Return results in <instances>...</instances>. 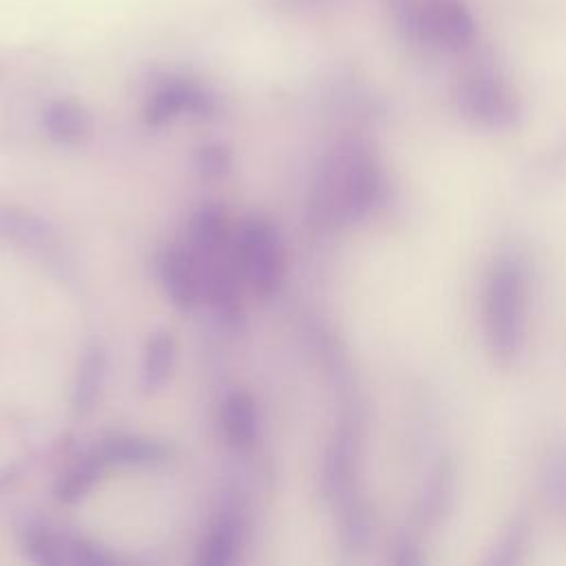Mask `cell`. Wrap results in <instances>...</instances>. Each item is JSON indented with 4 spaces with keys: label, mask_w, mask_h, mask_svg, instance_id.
Listing matches in <instances>:
<instances>
[{
    "label": "cell",
    "mask_w": 566,
    "mask_h": 566,
    "mask_svg": "<svg viewBox=\"0 0 566 566\" xmlns=\"http://www.w3.org/2000/svg\"><path fill=\"white\" fill-rule=\"evenodd\" d=\"M385 177L367 146L343 142L332 148L312 181L307 217L321 230L365 219L382 199Z\"/></svg>",
    "instance_id": "obj_1"
},
{
    "label": "cell",
    "mask_w": 566,
    "mask_h": 566,
    "mask_svg": "<svg viewBox=\"0 0 566 566\" xmlns=\"http://www.w3.org/2000/svg\"><path fill=\"white\" fill-rule=\"evenodd\" d=\"M394 33L424 53H467L478 46V20L464 0H382Z\"/></svg>",
    "instance_id": "obj_2"
},
{
    "label": "cell",
    "mask_w": 566,
    "mask_h": 566,
    "mask_svg": "<svg viewBox=\"0 0 566 566\" xmlns=\"http://www.w3.org/2000/svg\"><path fill=\"white\" fill-rule=\"evenodd\" d=\"M528 279L524 263L502 254L489 274L484 292V332L491 354L511 365L526 345Z\"/></svg>",
    "instance_id": "obj_3"
},
{
    "label": "cell",
    "mask_w": 566,
    "mask_h": 566,
    "mask_svg": "<svg viewBox=\"0 0 566 566\" xmlns=\"http://www.w3.org/2000/svg\"><path fill=\"white\" fill-rule=\"evenodd\" d=\"M453 102L464 119L484 128H511L522 119V102L515 88L486 55L473 60L460 73Z\"/></svg>",
    "instance_id": "obj_4"
},
{
    "label": "cell",
    "mask_w": 566,
    "mask_h": 566,
    "mask_svg": "<svg viewBox=\"0 0 566 566\" xmlns=\"http://www.w3.org/2000/svg\"><path fill=\"white\" fill-rule=\"evenodd\" d=\"M234 263L245 287L268 301L279 294L285 279V245L279 228L263 219H245L232 239Z\"/></svg>",
    "instance_id": "obj_5"
},
{
    "label": "cell",
    "mask_w": 566,
    "mask_h": 566,
    "mask_svg": "<svg viewBox=\"0 0 566 566\" xmlns=\"http://www.w3.org/2000/svg\"><path fill=\"white\" fill-rule=\"evenodd\" d=\"M18 544L27 559L40 566H108L115 564L97 542L55 528L40 520H27L18 526Z\"/></svg>",
    "instance_id": "obj_6"
},
{
    "label": "cell",
    "mask_w": 566,
    "mask_h": 566,
    "mask_svg": "<svg viewBox=\"0 0 566 566\" xmlns=\"http://www.w3.org/2000/svg\"><path fill=\"white\" fill-rule=\"evenodd\" d=\"M219 111V99L210 86L188 75H161L142 106L144 124L157 128L175 122L181 115L212 117Z\"/></svg>",
    "instance_id": "obj_7"
},
{
    "label": "cell",
    "mask_w": 566,
    "mask_h": 566,
    "mask_svg": "<svg viewBox=\"0 0 566 566\" xmlns=\"http://www.w3.org/2000/svg\"><path fill=\"white\" fill-rule=\"evenodd\" d=\"M157 279L166 298L177 310H192L203 296L199 261L188 245H166L159 252Z\"/></svg>",
    "instance_id": "obj_8"
},
{
    "label": "cell",
    "mask_w": 566,
    "mask_h": 566,
    "mask_svg": "<svg viewBox=\"0 0 566 566\" xmlns=\"http://www.w3.org/2000/svg\"><path fill=\"white\" fill-rule=\"evenodd\" d=\"M93 451L104 467H157L175 455L172 444L166 440L142 433H115L102 438Z\"/></svg>",
    "instance_id": "obj_9"
},
{
    "label": "cell",
    "mask_w": 566,
    "mask_h": 566,
    "mask_svg": "<svg viewBox=\"0 0 566 566\" xmlns=\"http://www.w3.org/2000/svg\"><path fill=\"white\" fill-rule=\"evenodd\" d=\"M40 124L51 142L71 146L84 142L91 135L93 115L80 99L57 97L42 108Z\"/></svg>",
    "instance_id": "obj_10"
},
{
    "label": "cell",
    "mask_w": 566,
    "mask_h": 566,
    "mask_svg": "<svg viewBox=\"0 0 566 566\" xmlns=\"http://www.w3.org/2000/svg\"><path fill=\"white\" fill-rule=\"evenodd\" d=\"M219 424L232 449H250L259 438V409L254 398L245 391L228 394L219 409Z\"/></svg>",
    "instance_id": "obj_11"
},
{
    "label": "cell",
    "mask_w": 566,
    "mask_h": 566,
    "mask_svg": "<svg viewBox=\"0 0 566 566\" xmlns=\"http://www.w3.org/2000/svg\"><path fill=\"white\" fill-rule=\"evenodd\" d=\"M104 382H106V349L102 343L95 340L84 349L77 363L73 396H71L75 413L84 416L95 409L99 394L104 389Z\"/></svg>",
    "instance_id": "obj_12"
},
{
    "label": "cell",
    "mask_w": 566,
    "mask_h": 566,
    "mask_svg": "<svg viewBox=\"0 0 566 566\" xmlns=\"http://www.w3.org/2000/svg\"><path fill=\"white\" fill-rule=\"evenodd\" d=\"M241 520L234 511H223L210 524L197 548V564L201 566H228L234 562L241 546Z\"/></svg>",
    "instance_id": "obj_13"
},
{
    "label": "cell",
    "mask_w": 566,
    "mask_h": 566,
    "mask_svg": "<svg viewBox=\"0 0 566 566\" xmlns=\"http://www.w3.org/2000/svg\"><path fill=\"white\" fill-rule=\"evenodd\" d=\"M177 360V343L175 336L166 329H157L146 338L144 354H142V387L146 391L161 389Z\"/></svg>",
    "instance_id": "obj_14"
},
{
    "label": "cell",
    "mask_w": 566,
    "mask_h": 566,
    "mask_svg": "<svg viewBox=\"0 0 566 566\" xmlns=\"http://www.w3.org/2000/svg\"><path fill=\"white\" fill-rule=\"evenodd\" d=\"M106 471L104 462L97 458V453L91 449L82 458H77L55 482L53 495L62 504H75L80 502L102 478Z\"/></svg>",
    "instance_id": "obj_15"
},
{
    "label": "cell",
    "mask_w": 566,
    "mask_h": 566,
    "mask_svg": "<svg viewBox=\"0 0 566 566\" xmlns=\"http://www.w3.org/2000/svg\"><path fill=\"white\" fill-rule=\"evenodd\" d=\"M230 226L221 206L206 203L201 206L190 221V250L195 252H214L228 248Z\"/></svg>",
    "instance_id": "obj_16"
},
{
    "label": "cell",
    "mask_w": 566,
    "mask_h": 566,
    "mask_svg": "<svg viewBox=\"0 0 566 566\" xmlns=\"http://www.w3.org/2000/svg\"><path fill=\"white\" fill-rule=\"evenodd\" d=\"M0 230L9 237L24 239V241H35L46 234L42 219L29 212H13V210L0 212Z\"/></svg>",
    "instance_id": "obj_17"
},
{
    "label": "cell",
    "mask_w": 566,
    "mask_h": 566,
    "mask_svg": "<svg viewBox=\"0 0 566 566\" xmlns=\"http://www.w3.org/2000/svg\"><path fill=\"white\" fill-rule=\"evenodd\" d=\"M195 166L199 170V175H206L210 179L217 177H226L232 168V155L230 148L223 144H208L201 146L195 155Z\"/></svg>",
    "instance_id": "obj_18"
},
{
    "label": "cell",
    "mask_w": 566,
    "mask_h": 566,
    "mask_svg": "<svg viewBox=\"0 0 566 566\" xmlns=\"http://www.w3.org/2000/svg\"><path fill=\"white\" fill-rule=\"evenodd\" d=\"M272 7L276 11H285V13H310V11H323L329 9L334 4H338L340 0H270Z\"/></svg>",
    "instance_id": "obj_19"
},
{
    "label": "cell",
    "mask_w": 566,
    "mask_h": 566,
    "mask_svg": "<svg viewBox=\"0 0 566 566\" xmlns=\"http://www.w3.org/2000/svg\"><path fill=\"white\" fill-rule=\"evenodd\" d=\"M4 66H7V57L0 53V75H2V71H4Z\"/></svg>",
    "instance_id": "obj_20"
}]
</instances>
